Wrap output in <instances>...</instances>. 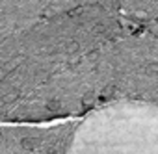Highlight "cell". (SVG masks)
<instances>
[{"mask_svg": "<svg viewBox=\"0 0 158 154\" xmlns=\"http://www.w3.org/2000/svg\"><path fill=\"white\" fill-rule=\"evenodd\" d=\"M158 108V0H0V126Z\"/></svg>", "mask_w": 158, "mask_h": 154, "instance_id": "6da1fadb", "label": "cell"}]
</instances>
